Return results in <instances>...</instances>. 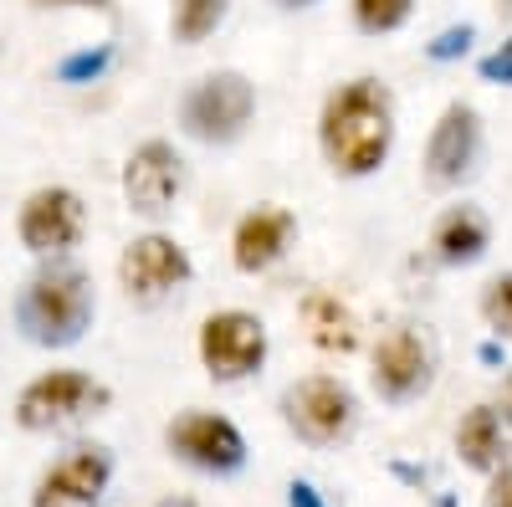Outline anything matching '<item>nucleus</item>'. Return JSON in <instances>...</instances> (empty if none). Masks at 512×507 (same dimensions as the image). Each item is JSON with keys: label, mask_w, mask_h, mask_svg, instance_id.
<instances>
[{"label": "nucleus", "mask_w": 512, "mask_h": 507, "mask_svg": "<svg viewBox=\"0 0 512 507\" xmlns=\"http://www.w3.org/2000/svg\"><path fill=\"white\" fill-rule=\"evenodd\" d=\"M487 246H492V221L477 205H451L431 226V257L441 267H472L487 257Z\"/></svg>", "instance_id": "2eb2a0df"}, {"label": "nucleus", "mask_w": 512, "mask_h": 507, "mask_svg": "<svg viewBox=\"0 0 512 507\" xmlns=\"http://www.w3.org/2000/svg\"><path fill=\"white\" fill-rule=\"evenodd\" d=\"M482 318L497 338H512V272L492 277L487 292H482Z\"/></svg>", "instance_id": "aec40b11"}, {"label": "nucleus", "mask_w": 512, "mask_h": 507, "mask_svg": "<svg viewBox=\"0 0 512 507\" xmlns=\"http://www.w3.org/2000/svg\"><path fill=\"white\" fill-rule=\"evenodd\" d=\"M98 292L93 277L72 262H47L36 267L21 292H16V328L31 338L36 349H72L82 333L93 328Z\"/></svg>", "instance_id": "f03ea898"}, {"label": "nucleus", "mask_w": 512, "mask_h": 507, "mask_svg": "<svg viewBox=\"0 0 512 507\" xmlns=\"http://www.w3.org/2000/svg\"><path fill=\"white\" fill-rule=\"evenodd\" d=\"M287 502H292V507H328L313 482H292V487H287Z\"/></svg>", "instance_id": "393cba45"}, {"label": "nucleus", "mask_w": 512, "mask_h": 507, "mask_svg": "<svg viewBox=\"0 0 512 507\" xmlns=\"http://www.w3.org/2000/svg\"><path fill=\"white\" fill-rule=\"evenodd\" d=\"M88 200H82L72 185H41L21 200V216H16V236L21 246L31 251V257H67V251H77L82 241H88Z\"/></svg>", "instance_id": "423d86ee"}, {"label": "nucleus", "mask_w": 512, "mask_h": 507, "mask_svg": "<svg viewBox=\"0 0 512 507\" xmlns=\"http://www.w3.org/2000/svg\"><path fill=\"white\" fill-rule=\"evenodd\" d=\"M267 323L246 313V308H221L210 313L195 333V354L205 364L210 379H221V385H241V379H251L256 369L267 364Z\"/></svg>", "instance_id": "0eeeda50"}, {"label": "nucleus", "mask_w": 512, "mask_h": 507, "mask_svg": "<svg viewBox=\"0 0 512 507\" xmlns=\"http://www.w3.org/2000/svg\"><path fill=\"white\" fill-rule=\"evenodd\" d=\"M195 277V262H190V251L169 236V231H144L123 246V257H118V282L123 292L134 303H164V298H175L180 287H190Z\"/></svg>", "instance_id": "1a4fd4ad"}, {"label": "nucleus", "mask_w": 512, "mask_h": 507, "mask_svg": "<svg viewBox=\"0 0 512 507\" xmlns=\"http://www.w3.org/2000/svg\"><path fill=\"white\" fill-rule=\"evenodd\" d=\"M477 72H482L487 82H497V88H512V36L502 41V47H492V52L477 62Z\"/></svg>", "instance_id": "4be33fe9"}, {"label": "nucleus", "mask_w": 512, "mask_h": 507, "mask_svg": "<svg viewBox=\"0 0 512 507\" xmlns=\"http://www.w3.org/2000/svg\"><path fill=\"white\" fill-rule=\"evenodd\" d=\"M108 482H113L108 446H77V451H67L62 461H52V467L41 472V482L31 492V507H98Z\"/></svg>", "instance_id": "ddd939ff"}, {"label": "nucleus", "mask_w": 512, "mask_h": 507, "mask_svg": "<svg viewBox=\"0 0 512 507\" xmlns=\"http://www.w3.org/2000/svg\"><path fill=\"white\" fill-rule=\"evenodd\" d=\"M164 446L169 456H180L185 467L210 472V477H231L246 467V436L236 420L216 415V410H185L164 426Z\"/></svg>", "instance_id": "9d476101"}, {"label": "nucleus", "mask_w": 512, "mask_h": 507, "mask_svg": "<svg viewBox=\"0 0 512 507\" xmlns=\"http://www.w3.org/2000/svg\"><path fill=\"white\" fill-rule=\"evenodd\" d=\"M31 6H41V11H67V6H77V11H103L108 6V0H31Z\"/></svg>", "instance_id": "a878e982"}, {"label": "nucleus", "mask_w": 512, "mask_h": 507, "mask_svg": "<svg viewBox=\"0 0 512 507\" xmlns=\"http://www.w3.org/2000/svg\"><path fill=\"white\" fill-rule=\"evenodd\" d=\"M108 400H113V390L98 374H88V369H47L16 395V426L36 431V436L72 431V426H82V420L103 415Z\"/></svg>", "instance_id": "7ed1b4c3"}, {"label": "nucleus", "mask_w": 512, "mask_h": 507, "mask_svg": "<svg viewBox=\"0 0 512 507\" xmlns=\"http://www.w3.org/2000/svg\"><path fill=\"white\" fill-rule=\"evenodd\" d=\"M277 6H287V11H303V6H313V0H277Z\"/></svg>", "instance_id": "cd10ccee"}, {"label": "nucleus", "mask_w": 512, "mask_h": 507, "mask_svg": "<svg viewBox=\"0 0 512 507\" xmlns=\"http://www.w3.org/2000/svg\"><path fill=\"white\" fill-rule=\"evenodd\" d=\"M251 118H256V88L236 67L195 77L185 88V98H180V129L195 144H210V149L236 144L251 129Z\"/></svg>", "instance_id": "20e7f679"}, {"label": "nucleus", "mask_w": 512, "mask_h": 507, "mask_svg": "<svg viewBox=\"0 0 512 507\" xmlns=\"http://www.w3.org/2000/svg\"><path fill=\"white\" fill-rule=\"evenodd\" d=\"M226 11L231 0H169V36L180 47H200V41H210L226 26Z\"/></svg>", "instance_id": "a211bd4d"}, {"label": "nucleus", "mask_w": 512, "mask_h": 507, "mask_svg": "<svg viewBox=\"0 0 512 507\" xmlns=\"http://www.w3.org/2000/svg\"><path fill=\"white\" fill-rule=\"evenodd\" d=\"M303 328L313 338V349L323 354H354L359 349V318L338 292H308L303 298Z\"/></svg>", "instance_id": "f3484780"}, {"label": "nucleus", "mask_w": 512, "mask_h": 507, "mask_svg": "<svg viewBox=\"0 0 512 507\" xmlns=\"http://www.w3.org/2000/svg\"><path fill=\"white\" fill-rule=\"evenodd\" d=\"M502 400H507V410H502V415L512 420V374H507V390H502Z\"/></svg>", "instance_id": "bb28decb"}, {"label": "nucleus", "mask_w": 512, "mask_h": 507, "mask_svg": "<svg viewBox=\"0 0 512 507\" xmlns=\"http://www.w3.org/2000/svg\"><path fill=\"white\" fill-rule=\"evenodd\" d=\"M282 420L292 426V436H303L308 446H338L359 426V400L344 379L303 374L282 390Z\"/></svg>", "instance_id": "39448f33"}, {"label": "nucleus", "mask_w": 512, "mask_h": 507, "mask_svg": "<svg viewBox=\"0 0 512 507\" xmlns=\"http://www.w3.org/2000/svg\"><path fill=\"white\" fill-rule=\"evenodd\" d=\"M349 11H354V26L364 36H390L410 21L415 0H349Z\"/></svg>", "instance_id": "6ab92c4d"}, {"label": "nucleus", "mask_w": 512, "mask_h": 507, "mask_svg": "<svg viewBox=\"0 0 512 507\" xmlns=\"http://www.w3.org/2000/svg\"><path fill=\"white\" fill-rule=\"evenodd\" d=\"M318 149L338 180H369L395 149V93L379 77H349L323 98Z\"/></svg>", "instance_id": "f257e3e1"}, {"label": "nucleus", "mask_w": 512, "mask_h": 507, "mask_svg": "<svg viewBox=\"0 0 512 507\" xmlns=\"http://www.w3.org/2000/svg\"><path fill=\"white\" fill-rule=\"evenodd\" d=\"M103 67H108V52H77L72 62H62L57 77H62V82H82V77H98Z\"/></svg>", "instance_id": "5701e85b"}, {"label": "nucleus", "mask_w": 512, "mask_h": 507, "mask_svg": "<svg viewBox=\"0 0 512 507\" xmlns=\"http://www.w3.org/2000/svg\"><path fill=\"white\" fill-rule=\"evenodd\" d=\"M369 364H374L369 379H374L379 400H390V405L420 400L425 390H431V379H436V349H431V338H425L415 323H395L390 333H379Z\"/></svg>", "instance_id": "9b49d317"}, {"label": "nucleus", "mask_w": 512, "mask_h": 507, "mask_svg": "<svg viewBox=\"0 0 512 507\" xmlns=\"http://www.w3.org/2000/svg\"><path fill=\"white\" fill-rule=\"evenodd\" d=\"M472 26H451V31H441L436 41H431V47H425V57H431V62H451V57H466V47H472Z\"/></svg>", "instance_id": "412c9836"}, {"label": "nucleus", "mask_w": 512, "mask_h": 507, "mask_svg": "<svg viewBox=\"0 0 512 507\" xmlns=\"http://www.w3.org/2000/svg\"><path fill=\"white\" fill-rule=\"evenodd\" d=\"M456 456L466 461L472 472L492 477L507 467V456H512V436H507V415L497 405H472L461 415V426H456Z\"/></svg>", "instance_id": "dca6fc26"}, {"label": "nucleus", "mask_w": 512, "mask_h": 507, "mask_svg": "<svg viewBox=\"0 0 512 507\" xmlns=\"http://www.w3.org/2000/svg\"><path fill=\"white\" fill-rule=\"evenodd\" d=\"M118 190H123V205L134 210L139 221H164L185 195V154L169 139H144L123 159Z\"/></svg>", "instance_id": "6e6552de"}, {"label": "nucleus", "mask_w": 512, "mask_h": 507, "mask_svg": "<svg viewBox=\"0 0 512 507\" xmlns=\"http://www.w3.org/2000/svg\"><path fill=\"white\" fill-rule=\"evenodd\" d=\"M482 507H512V467L492 472V487H487V502Z\"/></svg>", "instance_id": "b1692460"}, {"label": "nucleus", "mask_w": 512, "mask_h": 507, "mask_svg": "<svg viewBox=\"0 0 512 507\" xmlns=\"http://www.w3.org/2000/svg\"><path fill=\"white\" fill-rule=\"evenodd\" d=\"M292 241H297V216H292V210L256 205V210H246V216L236 221V231H231V262L246 277H262V272H272L287 257Z\"/></svg>", "instance_id": "4468645a"}, {"label": "nucleus", "mask_w": 512, "mask_h": 507, "mask_svg": "<svg viewBox=\"0 0 512 507\" xmlns=\"http://www.w3.org/2000/svg\"><path fill=\"white\" fill-rule=\"evenodd\" d=\"M477 164H482V113L472 103H446L441 118L431 123V139H425V180L436 190H451L472 180Z\"/></svg>", "instance_id": "f8f14e48"}]
</instances>
